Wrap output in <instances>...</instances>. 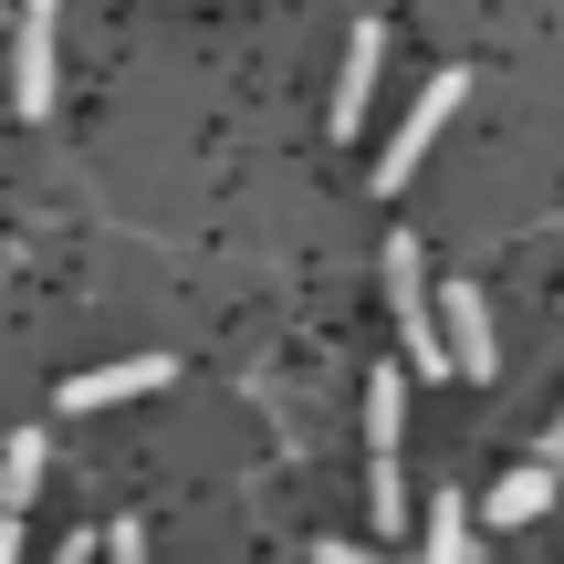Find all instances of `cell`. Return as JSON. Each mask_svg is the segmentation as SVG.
I'll return each mask as SVG.
<instances>
[{
    "label": "cell",
    "mask_w": 564,
    "mask_h": 564,
    "mask_svg": "<svg viewBox=\"0 0 564 564\" xmlns=\"http://www.w3.org/2000/svg\"><path fill=\"white\" fill-rule=\"evenodd\" d=\"M408 377L398 366H377L366 377V491H377V533L408 523Z\"/></svg>",
    "instance_id": "1"
},
{
    "label": "cell",
    "mask_w": 564,
    "mask_h": 564,
    "mask_svg": "<svg viewBox=\"0 0 564 564\" xmlns=\"http://www.w3.org/2000/svg\"><path fill=\"white\" fill-rule=\"evenodd\" d=\"M387 303H398V335H408V366H419V377H460V366H449V335H440V303H429V251L408 241H387Z\"/></svg>",
    "instance_id": "2"
},
{
    "label": "cell",
    "mask_w": 564,
    "mask_h": 564,
    "mask_svg": "<svg viewBox=\"0 0 564 564\" xmlns=\"http://www.w3.org/2000/svg\"><path fill=\"white\" fill-rule=\"evenodd\" d=\"M460 105H470V74H460V63H449V74H429V84H419V105H408V126L377 147V188H408V178H419V158L440 147V126L460 116Z\"/></svg>",
    "instance_id": "3"
},
{
    "label": "cell",
    "mask_w": 564,
    "mask_h": 564,
    "mask_svg": "<svg viewBox=\"0 0 564 564\" xmlns=\"http://www.w3.org/2000/svg\"><path fill=\"white\" fill-rule=\"evenodd\" d=\"M53 32H63V0H21V42H11V105L21 116H53V95H63Z\"/></svg>",
    "instance_id": "4"
},
{
    "label": "cell",
    "mask_w": 564,
    "mask_h": 564,
    "mask_svg": "<svg viewBox=\"0 0 564 564\" xmlns=\"http://www.w3.org/2000/svg\"><path fill=\"white\" fill-rule=\"evenodd\" d=\"M377 63H387V32H377V21H356V32H345L335 105H324V126H335V137H366V95H377Z\"/></svg>",
    "instance_id": "5"
},
{
    "label": "cell",
    "mask_w": 564,
    "mask_h": 564,
    "mask_svg": "<svg viewBox=\"0 0 564 564\" xmlns=\"http://www.w3.org/2000/svg\"><path fill=\"white\" fill-rule=\"evenodd\" d=\"M167 377H178V356H116V366H95V377L63 387V408H74V419L84 408H126V398H158Z\"/></svg>",
    "instance_id": "6"
},
{
    "label": "cell",
    "mask_w": 564,
    "mask_h": 564,
    "mask_svg": "<svg viewBox=\"0 0 564 564\" xmlns=\"http://www.w3.org/2000/svg\"><path fill=\"white\" fill-rule=\"evenodd\" d=\"M554 491H564V470H554V460H523V470L491 481L481 523H491V533H523V523H544V512H554Z\"/></svg>",
    "instance_id": "7"
},
{
    "label": "cell",
    "mask_w": 564,
    "mask_h": 564,
    "mask_svg": "<svg viewBox=\"0 0 564 564\" xmlns=\"http://www.w3.org/2000/svg\"><path fill=\"white\" fill-rule=\"evenodd\" d=\"M440 335H449V366H460V377H491V366H502V356H491V303L470 293V282L440 293Z\"/></svg>",
    "instance_id": "8"
},
{
    "label": "cell",
    "mask_w": 564,
    "mask_h": 564,
    "mask_svg": "<svg viewBox=\"0 0 564 564\" xmlns=\"http://www.w3.org/2000/svg\"><path fill=\"white\" fill-rule=\"evenodd\" d=\"M470 554H481V512L460 491H440L429 502V533H419V564H470Z\"/></svg>",
    "instance_id": "9"
},
{
    "label": "cell",
    "mask_w": 564,
    "mask_h": 564,
    "mask_svg": "<svg viewBox=\"0 0 564 564\" xmlns=\"http://www.w3.org/2000/svg\"><path fill=\"white\" fill-rule=\"evenodd\" d=\"M32 491H42V440L21 429V440L0 449V502H11V512H32Z\"/></svg>",
    "instance_id": "10"
},
{
    "label": "cell",
    "mask_w": 564,
    "mask_h": 564,
    "mask_svg": "<svg viewBox=\"0 0 564 564\" xmlns=\"http://www.w3.org/2000/svg\"><path fill=\"white\" fill-rule=\"evenodd\" d=\"M105 564H147V523H116V533H95Z\"/></svg>",
    "instance_id": "11"
},
{
    "label": "cell",
    "mask_w": 564,
    "mask_h": 564,
    "mask_svg": "<svg viewBox=\"0 0 564 564\" xmlns=\"http://www.w3.org/2000/svg\"><path fill=\"white\" fill-rule=\"evenodd\" d=\"M533 460H554V470H564V408L544 419V440H533Z\"/></svg>",
    "instance_id": "12"
},
{
    "label": "cell",
    "mask_w": 564,
    "mask_h": 564,
    "mask_svg": "<svg viewBox=\"0 0 564 564\" xmlns=\"http://www.w3.org/2000/svg\"><path fill=\"white\" fill-rule=\"evenodd\" d=\"M314 564H387V554H377V544H324Z\"/></svg>",
    "instance_id": "13"
},
{
    "label": "cell",
    "mask_w": 564,
    "mask_h": 564,
    "mask_svg": "<svg viewBox=\"0 0 564 564\" xmlns=\"http://www.w3.org/2000/svg\"><path fill=\"white\" fill-rule=\"evenodd\" d=\"M0 564H21V512L0 502Z\"/></svg>",
    "instance_id": "14"
}]
</instances>
